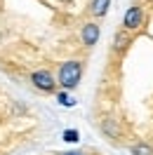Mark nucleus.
I'll list each match as a JSON object with an SVG mask.
<instances>
[{
	"label": "nucleus",
	"instance_id": "obj_1",
	"mask_svg": "<svg viewBox=\"0 0 153 155\" xmlns=\"http://www.w3.org/2000/svg\"><path fill=\"white\" fill-rule=\"evenodd\" d=\"M80 78H83V64L80 61H64L59 66L57 82L64 89H76L80 85Z\"/></svg>",
	"mask_w": 153,
	"mask_h": 155
},
{
	"label": "nucleus",
	"instance_id": "obj_2",
	"mask_svg": "<svg viewBox=\"0 0 153 155\" xmlns=\"http://www.w3.org/2000/svg\"><path fill=\"white\" fill-rule=\"evenodd\" d=\"M31 82H33V87L40 89V92H52L54 89V75L49 73V71H45V68H40V71H33L31 73Z\"/></svg>",
	"mask_w": 153,
	"mask_h": 155
},
{
	"label": "nucleus",
	"instance_id": "obj_3",
	"mask_svg": "<svg viewBox=\"0 0 153 155\" xmlns=\"http://www.w3.org/2000/svg\"><path fill=\"white\" fill-rule=\"evenodd\" d=\"M123 26L127 31H137V28L144 26V10L139 7V5L127 7V12H125V17H123Z\"/></svg>",
	"mask_w": 153,
	"mask_h": 155
},
{
	"label": "nucleus",
	"instance_id": "obj_4",
	"mask_svg": "<svg viewBox=\"0 0 153 155\" xmlns=\"http://www.w3.org/2000/svg\"><path fill=\"white\" fill-rule=\"evenodd\" d=\"M99 35H101V31H99V26H97L94 21H90V24H85V26L80 28V40H83V45H87V47L97 45V42H99Z\"/></svg>",
	"mask_w": 153,
	"mask_h": 155
},
{
	"label": "nucleus",
	"instance_id": "obj_5",
	"mask_svg": "<svg viewBox=\"0 0 153 155\" xmlns=\"http://www.w3.org/2000/svg\"><path fill=\"white\" fill-rule=\"evenodd\" d=\"M111 7V0H92V5H90V12H92V17H106V12Z\"/></svg>",
	"mask_w": 153,
	"mask_h": 155
},
{
	"label": "nucleus",
	"instance_id": "obj_6",
	"mask_svg": "<svg viewBox=\"0 0 153 155\" xmlns=\"http://www.w3.org/2000/svg\"><path fill=\"white\" fill-rule=\"evenodd\" d=\"M132 155H153V148L148 143H137L132 148Z\"/></svg>",
	"mask_w": 153,
	"mask_h": 155
},
{
	"label": "nucleus",
	"instance_id": "obj_7",
	"mask_svg": "<svg viewBox=\"0 0 153 155\" xmlns=\"http://www.w3.org/2000/svg\"><path fill=\"white\" fill-rule=\"evenodd\" d=\"M104 132H108L111 136H118V129H115L113 120H106V122H104Z\"/></svg>",
	"mask_w": 153,
	"mask_h": 155
},
{
	"label": "nucleus",
	"instance_id": "obj_8",
	"mask_svg": "<svg viewBox=\"0 0 153 155\" xmlns=\"http://www.w3.org/2000/svg\"><path fill=\"white\" fill-rule=\"evenodd\" d=\"M64 141H71V143L78 141V132L76 129H66V132H64Z\"/></svg>",
	"mask_w": 153,
	"mask_h": 155
},
{
	"label": "nucleus",
	"instance_id": "obj_9",
	"mask_svg": "<svg viewBox=\"0 0 153 155\" xmlns=\"http://www.w3.org/2000/svg\"><path fill=\"white\" fill-rule=\"evenodd\" d=\"M59 104H64V106H73L76 101H73V99L68 97V94H59Z\"/></svg>",
	"mask_w": 153,
	"mask_h": 155
},
{
	"label": "nucleus",
	"instance_id": "obj_10",
	"mask_svg": "<svg viewBox=\"0 0 153 155\" xmlns=\"http://www.w3.org/2000/svg\"><path fill=\"white\" fill-rule=\"evenodd\" d=\"M61 155H85V153H80V150H68V153H61Z\"/></svg>",
	"mask_w": 153,
	"mask_h": 155
}]
</instances>
